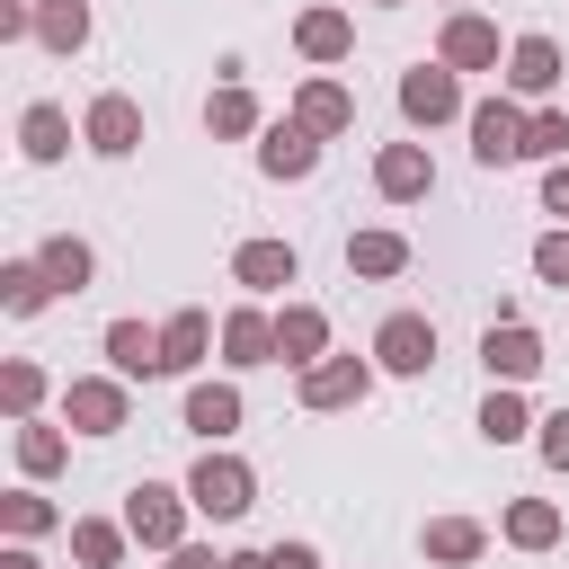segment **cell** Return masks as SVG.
<instances>
[{"instance_id": "obj_1", "label": "cell", "mask_w": 569, "mask_h": 569, "mask_svg": "<svg viewBox=\"0 0 569 569\" xmlns=\"http://www.w3.org/2000/svg\"><path fill=\"white\" fill-rule=\"evenodd\" d=\"M471 151L498 169V160H525V116L507 107V98H489L480 116H471Z\"/></svg>"}, {"instance_id": "obj_2", "label": "cell", "mask_w": 569, "mask_h": 569, "mask_svg": "<svg viewBox=\"0 0 569 569\" xmlns=\"http://www.w3.org/2000/svg\"><path fill=\"white\" fill-rule=\"evenodd\" d=\"M373 356H382L391 373H427V356H436V329H427L418 311H400V320H382V338H373Z\"/></svg>"}, {"instance_id": "obj_3", "label": "cell", "mask_w": 569, "mask_h": 569, "mask_svg": "<svg viewBox=\"0 0 569 569\" xmlns=\"http://www.w3.org/2000/svg\"><path fill=\"white\" fill-rule=\"evenodd\" d=\"M196 507H204V516H240V507H249V471H240L231 453H204V462H196Z\"/></svg>"}, {"instance_id": "obj_4", "label": "cell", "mask_w": 569, "mask_h": 569, "mask_svg": "<svg viewBox=\"0 0 569 569\" xmlns=\"http://www.w3.org/2000/svg\"><path fill=\"white\" fill-rule=\"evenodd\" d=\"M356 391H365V365H356V356H338V365H311V373H302V400H311V409H347Z\"/></svg>"}, {"instance_id": "obj_5", "label": "cell", "mask_w": 569, "mask_h": 569, "mask_svg": "<svg viewBox=\"0 0 569 569\" xmlns=\"http://www.w3.org/2000/svg\"><path fill=\"white\" fill-rule=\"evenodd\" d=\"M89 142H98V151H133V142H142L133 98H98V107H89Z\"/></svg>"}, {"instance_id": "obj_6", "label": "cell", "mask_w": 569, "mask_h": 569, "mask_svg": "<svg viewBox=\"0 0 569 569\" xmlns=\"http://www.w3.org/2000/svg\"><path fill=\"white\" fill-rule=\"evenodd\" d=\"M480 356H489V373L525 382V373L542 365V338H533V329H489V347H480Z\"/></svg>"}, {"instance_id": "obj_7", "label": "cell", "mask_w": 569, "mask_h": 569, "mask_svg": "<svg viewBox=\"0 0 569 569\" xmlns=\"http://www.w3.org/2000/svg\"><path fill=\"white\" fill-rule=\"evenodd\" d=\"M400 107H409L418 124L453 116V71H409V80H400Z\"/></svg>"}, {"instance_id": "obj_8", "label": "cell", "mask_w": 569, "mask_h": 569, "mask_svg": "<svg viewBox=\"0 0 569 569\" xmlns=\"http://www.w3.org/2000/svg\"><path fill=\"white\" fill-rule=\"evenodd\" d=\"M124 525H133L142 542H178V498H169V489H133Z\"/></svg>"}, {"instance_id": "obj_9", "label": "cell", "mask_w": 569, "mask_h": 569, "mask_svg": "<svg viewBox=\"0 0 569 569\" xmlns=\"http://www.w3.org/2000/svg\"><path fill=\"white\" fill-rule=\"evenodd\" d=\"M71 418H80L89 436H107V427H124V391H107V382H71Z\"/></svg>"}, {"instance_id": "obj_10", "label": "cell", "mask_w": 569, "mask_h": 569, "mask_svg": "<svg viewBox=\"0 0 569 569\" xmlns=\"http://www.w3.org/2000/svg\"><path fill=\"white\" fill-rule=\"evenodd\" d=\"M373 178H382V196H427V151H409V142H391Z\"/></svg>"}, {"instance_id": "obj_11", "label": "cell", "mask_w": 569, "mask_h": 569, "mask_svg": "<svg viewBox=\"0 0 569 569\" xmlns=\"http://www.w3.org/2000/svg\"><path fill=\"white\" fill-rule=\"evenodd\" d=\"M240 284H293V249L284 240H249L240 249Z\"/></svg>"}, {"instance_id": "obj_12", "label": "cell", "mask_w": 569, "mask_h": 569, "mask_svg": "<svg viewBox=\"0 0 569 569\" xmlns=\"http://www.w3.org/2000/svg\"><path fill=\"white\" fill-rule=\"evenodd\" d=\"M204 356V311H178L169 329H160V373H178V365H196Z\"/></svg>"}, {"instance_id": "obj_13", "label": "cell", "mask_w": 569, "mask_h": 569, "mask_svg": "<svg viewBox=\"0 0 569 569\" xmlns=\"http://www.w3.org/2000/svg\"><path fill=\"white\" fill-rule=\"evenodd\" d=\"M107 356H116L124 373H160V338H151V329H133V320H116V329H107Z\"/></svg>"}, {"instance_id": "obj_14", "label": "cell", "mask_w": 569, "mask_h": 569, "mask_svg": "<svg viewBox=\"0 0 569 569\" xmlns=\"http://www.w3.org/2000/svg\"><path fill=\"white\" fill-rule=\"evenodd\" d=\"M187 427H196V436H231V427H240V400L204 382V391H187Z\"/></svg>"}, {"instance_id": "obj_15", "label": "cell", "mask_w": 569, "mask_h": 569, "mask_svg": "<svg viewBox=\"0 0 569 569\" xmlns=\"http://www.w3.org/2000/svg\"><path fill=\"white\" fill-rule=\"evenodd\" d=\"M507 80H516V89H551V80H560V53H551L542 36H525V44H516V71H507Z\"/></svg>"}, {"instance_id": "obj_16", "label": "cell", "mask_w": 569, "mask_h": 569, "mask_svg": "<svg viewBox=\"0 0 569 569\" xmlns=\"http://www.w3.org/2000/svg\"><path fill=\"white\" fill-rule=\"evenodd\" d=\"M258 160H267V169H276V178H302V169H311V160H320V151H311V133H284V124H276V133H267V151H258Z\"/></svg>"}, {"instance_id": "obj_17", "label": "cell", "mask_w": 569, "mask_h": 569, "mask_svg": "<svg viewBox=\"0 0 569 569\" xmlns=\"http://www.w3.org/2000/svg\"><path fill=\"white\" fill-rule=\"evenodd\" d=\"M489 53H498V36H489L480 18H453V27H445V62H489Z\"/></svg>"}, {"instance_id": "obj_18", "label": "cell", "mask_w": 569, "mask_h": 569, "mask_svg": "<svg viewBox=\"0 0 569 569\" xmlns=\"http://www.w3.org/2000/svg\"><path fill=\"white\" fill-rule=\"evenodd\" d=\"M276 356H293V365L320 356V311H284V320H276Z\"/></svg>"}, {"instance_id": "obj_19", "label": "cell", "mask_w": 569, "mask_h": 569, "mask_svg": "<svg viewBox=\"0 0 569 569\" xmlns=\"http://www.w3.org/2000/svg\"><path fill=\"white\" fill-rule=\"evenodd\" d=\"M222 347H231V365H267V347H276V329H267V320H249V311H240V320H231V329H222Z\"/></svg>"}, {"instance_id": "obj_20", "label": "cell", "mask_w": 569, "mask_h": 569, "mask_svg": "<svg viewBox=\"0 0 569 569\" xmlns=\"http://www.w3.org/2000/svg\"><path fill=\"white\" fill-rule=\"evenodd\" d=\"M302 53H320V62L347 53V18H338V9H311V18H302Z\"/></svg>"}, {"instance_id": "obj_21", "label": "cell", "mask_w": 569, "mask_h": 569, "mask_svg": "<svg viewBox=\"0 0 569 569\" xmlns=\"http://www.w3.org/2000/svg\"><path fill=\"white\" fill-rule=\"evenodd\" d=\"M36 267H44V276H53V284H71V293H80V284H89V249H80V240H53V249H44V258H36Z\"/></svg>"}, {"instance_id": "obj_22", "label": "cell", "mask_w": 569, "mask_h": 569, "mask_svg": "<svg viewBox=\"0 0 569 569\" xmlns=\"http://www.w3.org/2000/svg\"><path fill=\"white\" fill-rule=\"evenodd\" d=\"M427 551H436V560H471V551H480V525L445 516V525H427Z\"/></svg>"}, {"instance_id": "obj_23", "label": "cell", "mask_w": 569, "mask_h": 569, "mask_svg": "<svg viewBox=\"0 0 569 569\" xmlns=\"http://www.w3.org/2000/svg\"><path fill=\"white\" fill-rule=\"evenodd\" d=\"M347 258H356V267H365V276H391V267H400V258H409V249H400V240H391V231H365V240H356V249H347Z\"/></svg>"}, {"instance_id": "obj_24", "label": "cell", "mask_w": 569, "mask_h": 569, "mask_svg": "<svg viewBox=\"0 0 569 569\" xmlns=\"http://www.w3.org/2000/svg\"><path fill=\"white\" fill-rule=\"evenodd\" d=\"M302 124L338 133V124H347V89H302Z\"/></svg>"}, {"instance_id": "obj_25", "label": "cell", "mask_w": 569, "mask_h": 569, "mask_svg": "<svg viewBox=\"0 0 569 569\" xmlns=\"http://www.w3.org/2000/svg\"><path fill=\"white\" fill-rule=\"evenodd\" d=\"M0 284H9V311H36V302L53 293V276H44V267H9Z\"/></svg>"}, {"instance_id": "obj_26", "label": "cell", "mask_w": 569, "mask_h": 569, "mask_svg": "<svg viewBox=\"0 0 569 569\" xmlns=\"http://www.w3.org/2000/svg\"><path fill=\"white\" fill-rule=\"evenodd\" d=\"M80 36H89V9L80 0H53L44 9V44H80Z\"/></svg>"}, {"instance_id": "obj_27", "label": "cell", "mask_w": 569, "mask_h": 569, "mask_svg": "<svg viewBox=\"0 0 569 569\" xmlns=\"http://www.w3.org/2000/svg\"><path fill=\"white\" fill-rule=\"evenodd\" d=\"M27 151H36V160L62 151V116H53V107H27Z\"/></svg>"}, {"instance_id": "obj_28", "label": "cell", "mask_w": 569, "mask_h": 569, "mask_svg": "<svg viewBox=\"0 0 569 569\" xmlns=\"http://www.w3.org/2000/svg\"><path fill=\"white\" fill-rule=\"evenodd\" d=\"M507 533H516V542H551V533H560V516H551V507H533V498H525V507H516V516H507Z\"/></svg>"}, {"instance_id": "obj_29", "label": "cell", "mask_w": 569, "mask_h": 569, "mask_svg": "<svg viewBox=\"0 0 569 569\" xmlns=\"http://www.w3.org/2000/svg\"><path fill=\"white\" fill-rule=\"evenodd\" d=\"M480 427H489V436H498V445H507V436H525V409H516V400H507V391H498V400H489V409H480Z\"/></svg>"}, {"instance_id": "obj_30", "label": "cell", "mask_w": 569, "mask_h": 569, "mask_svg": "<svg viewBox=\"0 0 569 569\" xmlns=\"http://www.w3.org/2000/svg\"><path fill=\"white\" fill-rule=\"evenodd\" d=\"M560 142H569V116H533L525 124V151H560Z\"/></svg>"}, {"instance_id": "obj_31", "label": "cell", "mask_w": 569, "mask_h": 569, "mask_svg": "<svg viewBox=\"0 0 569 569\" xmlns=\"http://www.w3.org/2000/svg\"><path fill=\"white\" fill-rule=\"evenodd\" d=\"M533 267H542V276H551V284H569V231H551V240H542V249H533Z\"/></svg>"}, {"instance_id": "obj_32", "label": "cell", "mask_w": 569, "mask_h": 569, "mask_svg": "<svg viewBox=\"0 0 569 569\" xmlns=\"http://www.w3.org/2000/svg\"><path fill=\"white\" fill-rule=\"evenodd\" d=\"M80 560L107 569V560H116V533H107V525H80Z\"/></svg>"}, {"instance_id": "obj_33", "label": "cell", "mask_w": 569, "mask_h": 569, "mask_svg": "<svg viewBox=\"0 0 569 569\" xmlns=\"http://www.w3.org/2000/svg\"><path fill=\"white\" fill-rule=\"evenodd\" d=\"M542 462H560V471H569V409H560V418H542Z\"/></svg>"}, {"instance_id": "obj_34", "label": "cell", "mask_w": 569, "mask_h": 569, "mask_svg": "<svg viewBox=\"0 0 569 569\" xmlns=\"http://www.w3.org/2000/svg\"><path fill=\"white\" fill-rule=\"evenodd\" d=\"M213 124H222V133H240V124H249V98H240V89H222V98H213Z\"/></svg>"}, {"instance_id": "obj_35", "label": "cell", "mask_w": 569, "mask_h": 569, "mask_svg": "<svg viewBox=\"0 0 569 569\" xmlns=\"http://www.w3.org/2000/svg\"><path fill=\"white\" fill-rule=\"evenodd\" d=\"M267 569H311V551H302V542H284V551H267Z\"/></svg>"}, {"instance_id": "obj_36", "label": "cell", "mask_w": 569, "mask_h": 569, "mask_svg": "<svg viewBox=\"0 0 569 569\" xmlns=\"http://www.w3.org/2000/svg\"><path fill=\"white\" fill-rule=\"evenodd\" d=\"M542 196H551V213H569V169H551V187H542Z\"/></svg>"}, {"instance_id": "obj_37", "label": "cell", "mask_w": 569, "mask_h": 569, "mask_svg": "<svg viewBox=\"0 0 569 569\" xmlns=\"http://www.w3.org/2000/svg\"><path fill=\"white\" fill-rule=\"evenodd\" d=\"M178 569H231V560H213V551H178Z\"/></svg>"}]
</instances>
